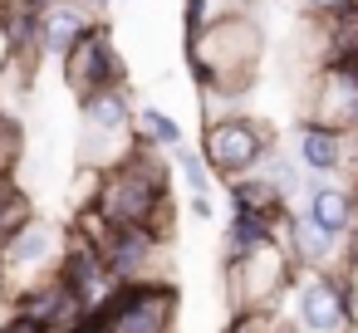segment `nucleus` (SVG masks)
I'll list each match as a JSON object with an SVG mask.
<instances>
[{
  "label": "nucleus",
  "instance_id": "obj_1",
  "mask_svg": "<svg viewBox=\"0 0 358 333\" xmlns=\"http://www.w3.org/2000/svg\"><path fill=\"white\" fill-rule=\"evenodd\" d=\"M138 142V103L133 89H103L94 98L79 103V138H74V157L89 172H113L123 167V157Z\"/></svg>",
  "mask_w": 358,
  "mask_h": 333
},
{
  "label": "nucleus",
  "instance_id": "obj_2",
  "mask_svg": "<svg viewBox=\"0 0 358 333\" xmlns=\"http://www.w3.org/2000/svg\"><path fill=\"white\" fill-rule=\"evenodd\" d=\"M270 152H275V128L245 108L231 118L201 123V157H206L211 177H221V182H241V177L260 172Z\"/></svg>",
  "mask_w": 358,
  "mask_h": 333
},
{
  "label": "nucleus",
  "instance_id": "obj_3",
  "mask_svg": "<svg viewBox=\"0 0 358 333\" xmlns=\"http://www.w3.org/2000/svg\"><path fill=\"white\" fill-rule=\"evenodd\" d=\"M64 245H69V225L30 216L6 245H0V294L15 304L25 289L50 279L59 269V260H64Z\"/></svg>",
  "mask_w": 358,
  "mask_h": 333
},
{
  "label": "nucleus",
  "instance_id": "obj_4",
  "mask_svg": "<svg viewBox=\"0 0 358 333\" xmlns=\"http://www.w3.org/2000/svg\"><path fill=\"white\" fill-rule=\"evenodd\" d=\"M289 304L294 333H358V279L348 269L329 274H299Z\"/></svg>",
  "mask_w": 358,
  "mask_h": 333
},
{
  "label": "nucleus",
  "instance_id": "obj_5",
  "mask_svg": "<svg viewBox=\"0 0 358 333\" xmlns=\"http://www.w3.org/2000/svg\"><path fill=\"white\" fill-rule=\"evenodd\" d=\"M299 269L285 255V245H265L236 265H221V284H226V304L231 313H265L280 309V299L294 289Z\"/></svg>",
  "mask_w": 358,
  "mask_h": 333
},
{
  "label": "nucleus",
  "instance_id": "obj_6",
  "mask_svg": "<svg viewBox=\"0 0 358 333\" xmlns=\"http://www.w3.org/2000/svg\"><path fill=\"white\" fill-rule=\"evenodd\" d=\"M94 206L103 211L108 225H148V230H157V235H172V216H177L172 191L143 182V177L128 172V167L103 172V182H99V201H94Z\"/></svg>",
  "mask_w": 358,
  "mask_h": 333
},
{
  "label": "nucleus",
  "instance_id": "obj_7",
  "mask_svg": "<svg viewBox=\"0 0 358 333\" xmlns=\"http://www.w3.org/2000/svg\"><path fill=\"white\" fill-rule=\"evenodd\" d=\"M177 279H143V284H118L103 309H94L108 333H172L177 323Z\"/></svg>",
  "mask_w": 358,
  "mask_h": 333
},
{
  "label": "nucleus",
  "instance_id": "obj_8",
  "mask_svg": "<svg viewBox=\"0 0 358 333\" xmlns=\"http://www.w3.org/2000/svg\"><path fill=\"white\" fill-rule=\"evenodd\" d=\"M59 74H64V89L74 103L103 94V89H128V69L118 59V45H113V30L99 25L94 35H84L64 59H59Z\"/></svg>",
  "mask_w": 358,
  "mask_h": 333
},
{
  "label": "nucleus",
  "instance_id": "obj_9",
  "mask_svg": "<svg viewBox=\"0 0 358 333\" xmlns=\"http://www.w3.org/2000/svg\"><path fill=\"white\" fill-rule=\"evenodd\" d=\"M167 245H172V235H157V230H148V225H113V230H108V240H103L108 274H113L118 284L172 279Z\"/></svg>",
  "mask_w": 358,
  "mask_h": 333
},
{
  "label": "nucleus",
  "instance_id": "obj_10",
  "mask_svg": "<svg viewBox=\"0 0 358 333\" xmlns=\"http://www.w3.org/2000/svg\"><path fill=\"white\" fill-rule=\"evenodd\" d=\"M289 152L314 182H353V142L338 128H324L314 118H299L289 133Z\"/></svg>",
  "mask_w": 358,
  "mask_h": 333
},
{
  "label": "nucleus",
  "instance_id": "obj_11",
  "mask_svg": "<svg viewBox=\"0 0 358 333\" xmlns=\"http://www.w3.org/2000/svg\"><path fill=\"white\" fill-rule=\"evenodd\" d=\"M304 118L353 133L358 128V64H319L309 74V113Z\"/></svg>",
  "mask_w": 358,
  "mask_h": 333
},
{
  "label": "nucleus",
  "instance_id": "obj_12",
  "mask_svg": "<svg viewBox=\"0 0 358 333\" xmlns=\"http://www.w3.org/2000/svg\"><path fill=\"white\" fill-rule=\"evenodd\" d=\"M55 274L69 284V294L84 304V313L103 309V304H108V294L118 289V279L108 274V260H103V250H99V245H89V240H79V235H69V245H64V260H59V269H55Z\"/></svg>",
  "mask_w": 358,
  "mask_h": 333
},
{
  "label": "nucleus",
  "instance_id": "obj_13",
  "mask_svg": "<svg viewBox=\"0 0 358 333\" xmlns=\"http://www.w3.org/2000/svg\"><path fill=\"white\" fill-rule=\"evenodd\" d=\"M319 230L329 235H353L358 230V186L353 182H314L309 177V191H304V206H299Z\"/></svg>",
  "mask_w": 358,
  "mask_h": 333
},
{
  "label": "nucleus",
  "instance_id": "obj_14",
  "mask_svg": "<svg viewBox=\"0 0 358 333\" xmlns=\"http://www.w3.org/2000/svg\"><path fill=\"white\" fill-rule=\"evenodd\" d=\"M103 20L84 6V0H55L50 10H40V54L45 59H64L84 35H94Z\"/></svg>",
  "mask_w": 358,
  "mask_h": 333
},
{
  "label": "nucleus",
  "instance_id": "obj_15",
  "mask_svg": "<svg viewBox=\"0 0 358 333\" xmlns=\"http://www.w3.org/2000/svg\"><path fill=\"white\" fill-rule=\"evenodd\" d=\"M10 309H20V313H30L45 333H69L79 318H84V304L69 294V284L59 279V274H50V279H40L35 289H25Z\"/></svg>",
  "mask_w": 358,
  "mask_h": 333
},
{
  "label": "nucleus",
  "instance_id": "obj_16",
  "mask_svg": "<svg viewBox=\"0 0 358 333\" xmlns=\"http://www.w3.org/2000/svg\"><path fill=\"white\" fill-rule=\"evenodd\" d=\"M289 216V211H285ZM285 216H255V211H231L226 235H221V265H236L265 245H280V221Z\"/></svg>",
  "mask_w": 358,
  "mask_h": 333
},
{
  "label": "nucleus",
  "instance_id": "obj_17",
  "mask_svg": "<svg viewBox=\"0 0 358 333\" xmlns=\"http://www.w3.org/2000/svg\"><path fill=\"white\" fill-rule=\"evenodd\" d=\"M226 201H231V211H255V216H285L289 211V201L260 172L241 177V182H226Z\"/></svg>",
  "mask_w": 358,
  "mask_h": 333
},
{
  "label": "nucleus",
  "instance_id": "obj_18",
  "mask_svg": "<svg viewBox=\"0 0 358 333\" xmlns=\"http://www.w3.org/2000/svg\"><path fill=\"white\" fill-rule=\"evenodd\" d=\"M241 15H255V0H182V30L187 40L211 30V25H226V20H241Z\"/></svg>",
  "mask_w": 358,
  "mask_h": 333
},
{
  "label": "nucleus",
  "instance_id": "obj_19",
  "mask_svg": "<svg viewBox=\"0 0 358 333\" xmlns=\"http://www.w3.org/2000/svg\"><path fill=\"white\" fill-rule=\"evenodd\" d=\"M138 142H148V147H162V152H177L187 138H182V123H177L167 108H157V103H143V108H138Z\"/></svg>",
  "mask_w": 358,
  "mask_h": 333
},
{
  "label": "nucleus",
  "instance_id": "obj_20",
  "mask_svg": "<svg viewBox=\"0 0 358 333\" xmlns=\"http://www.w3.org/2000/svg\"><path fill=\"white\" fill-rule=\"evenodd\" d=\"M319 35H324V64H358V6L319 25Z\"/></svg>",
  "mask_w": 358,
  "mask_h": 333
},
{
  "label": "nucleus",
  "instance_id": "obj_21",
  "mask_svg": "<svg viewBox=\"0 0 358 333\" xmlns=\"http://www.w3.org/2000/svg\"><path fill=\"white\" fill-rule=\"evenodd\" d=\"M260 177L285 196V201H304V191H309V177H304V167L294 162V152H270L265 157V167H260Z\"/></svg>",
  "mask_w": 358,
  "mask_h": 333
},
{
  "label": "nucleus",
  "instance_id": "obj_22",
  "mask_svg": "<svg viewBox=\"0 0 358 333\" xmlns=\"http://www.w3.org/2000/svg\"><path fill=\"white\" fill-rule=\"evenodd\" d=\"M35 216V196L20 186V177H0V245Z\"/></svg>",
  "mask_w": 358,
  "mask_h": 333
},
{
  "label": "nucleus",
  "instance_id": "obj_23",
  "mask_svg": "<svg viewBox=\"0 0 358 333\" xmlns=\"http://www.w3.org/2000/svg\"><path fill=\"white\" fill-rule=\"evenodd\" d=\"M172 167H177V177L187 182V201H196V196H211V167H206V157H201V147H177L172 152Z\"/></svg>",
  "mask_w": 358,
  "mask_h": 333
},
{
  "label": "nucleus",
  "instance_id": "obj_24",
  "mask_svg": "<svg viewBox=\"0 0 358 333\" xmlns=\"http://www.w3.org/2000/svg\"><path fill=\"white\" fill-rule=\"evenodd\" d=\"M25 162V118L0 113V177H15Z\"/></svg>",
  "mask_w": 358,
  "mask_h": 333
},
{
  "label": "nucleus",
  "instance_id": "obj_25",
  "mask_svg": "<svg viewBox=\"0 0 358 333\" xmlns=\"http://www.w3.org/2000/svg\"><path fill=\"white\" fill-rule=\"evenodd\" d=\"M353 6H358V0H299L304 20H314V25H329V20H338V15H348Z\"/></svg>",
  "mask_w": 358,
  "mask_h": 333
},
{
  "label": "nucleus",
  "instance_id": "obj_26",
  "mask_svg": "<svg viewBox=\"0 0 358 333\" xmlns=\"http://www.w3.org/2000/svg\"><path fill=\"white\" fill-rule=\"evenodd\" d=\"M0 333H45V328H40V323H35L30 313H20V309H10L6 318H0Z\"/></svg>",
  "mask_w": 358,
  "mask_h": 333
},
{
  "label": "nucleus",
  "instance_id": "obj_27",
  "mask_svg": "<svg viewBox=\"0 0 358 333\" xmlns=\"http://www.w3.org/2000/svg\"><path fill=\"white\" fill-rule=\"evenodd\" d=\"M211 211H216L211 196H196V201H192V216H196V221H211Z\"/></svg>",
  "mask_w": 358,
  "mask_h": 333
},
{
  "label": "nucleus",
  "instance_id": "obj_28",
  "mask_svg": "<svg viewBox=\"0 0 358 333\" xmlns=\"http://www.w3.org/2000/svg\"><path fill=\"white\" fill-rule=\"evenodd\" d=\"M348 142H353V186H358V128L348 133Z\"/></svg>",
  "mask_w": 358,
  "mask_h": 333
}]
</instances>
